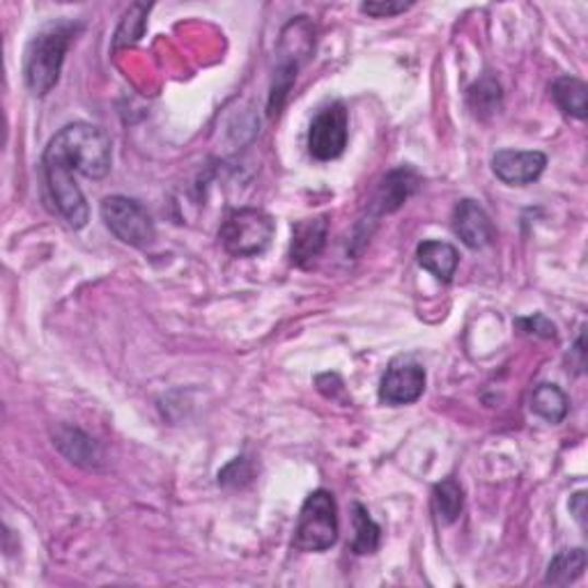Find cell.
Listing matches in <instances>:
<instances>
[{"label":"cell","mask_w":588,"mask_h":588,"mask_svg":"<svg viewBox=\"0 0 588 588\" xmlns=\"http://www.w3.org/2000/svg\"><path fill=\"white\" fill-rule=\"evenodd\" d=\"M419 187H421V177L414 168L400 166V168L391 170L387 177L381 179L377 196L373 200L375 216L398 212L404 202L419 191Z\"/></svg>","instance_id":"cell-12"},{"label":"cell","mask_w":588,"mask_h":588,"mask_svg":"<svg viewBox=\"0 0 588 588\" xmlns=\"http://www.w3.org/2000/svg\"><path fill=\"white\" fill-rule=\"evenodd\" d=\"M416 260L437 281L450 283V281H454V277H456V271H458L460 254H458V248L454 244L427 239V242L419 244V248H416Z\"/></svg>","instance_id":"cell-14"},{"label":"cell","mask_w":588,"mask_h":588,"mask_svg":"<svg viewBox=\"0 0 588 588\" xmlns=\"http://www.w3.org/2000/svg\"><path fill=\"white\" fill-rule=\"evenodd\" d=\"M354 538L350 542V548L354 554L366 556L377 552L379 540H381V529L377 527L375 519L371 517V513L366 510V506L354 504Z\"/></svg>","instance_id":"cell-20"},{"label":"cell","mask_w":588,"mask_h":588,"mask_svg":"<svg viewBox=\"0 0 588 588\" xmlns=\"http://www.w3.org/2000/svg\"><path fill=\"white\" fill-rule=\"evenodd\" d=\"M277 223L267 212L256 208H242L225 216L221 225V244L235 258L262 256L274 239Z\"/></svg>","instance_id":"cell-5"},{"label":"cell","mask_w":588,"mask_h":588,"mask_svg":"<svg viewBox=\"0 0 588 588\" xmlns=\"http://www.w3.org/2000/svg\"><path fill=\"white\" fill-rule=\"evenodd\" d=\"M44 154L56 156L90 179H102L110 173V139L95 125H67L54 136Z\"/></svg>","instance_id":"cell-1"},{"label":"cell","mask_w":588,"mask_h":588,"mask_svg":"<svg viewBox=\"0 0 588 588\" xmlns=\"http://www.w3.org/2000/svg\"><path fill=\"white\" fill-rule=\"evenodd\" d=\"M338 540V506L333 494L315 490L306 496L294 527L292 548L297 552H327Z\"/></svg>","instance_id":"cell-4"},{"label":"cell","mask_w":588,"mask_h":588,"mask_svg":"<svg viewBox=\"0 0 588 588\" xmlns=\"http://www.w3.org/2000/svg\"><path fill=\"white\" fill-rule=\"evenodd\" d=\"M148 12H150V5H141V3H136V5L129 8V12L125 14L122 24H120V28L116 33V49L127 47V44H133V42H139L143 37Z\"/></svg>","instance_id":"cell-22"},{"label":"cell","mask_w":588,"mask_h":588,"mask_svg":"<svg viewBox=\"0 0 588 588\" xmlns=\"http://www.w3.org/2000/svg\"><path fill=\"white\" fill-rule=\"evenodd\" d=\"M42 166H44V177H47V187L51 191V198L56 202L58 212L62 214V219L70 223L74 231L85 228L90 210H87L85 196L74 179V170L51 154H44Z\"/></svg>","instance_id":"cell-8"},{"label":"cell","mask_w":588,"mask_h":588,"mask_svg":"<svg viewBox=\"0 0 588 588\" xmlns=\"http://www.w3.org/2000/svg\"><path fill=\"white\" fill-rule=\"evenodd\" d=\"M467 102H469L471 113L479 120L492 118L494 113L502 110V102H504V93H502L499 81L492 79V77H483L481 81H477L469 87Z\"/></svg>","instance_id":"cell-16"},{"label":"cell","mask_w":588,"mask_h":588,"mask_svg":"<svg viewBox=\"0 0 588 588\" xmlns=\"http://www.w3.org/2000/svg\"><path fill=\"white\" fill-rule=\"evenodd\" d=\"M552 97L556 106L577 120H584L588 113V85L575 77H561L552 85Z\"/></svg>","instance_id":"cell-15"},{"label":"cell","mask_w":588,"mask_h":588,"mask_svg":"<svg viewBox=\"0 0 588 588\" xmlns=\"http://www.w3.org/2000/svg\"><path fill=\"white\" fill-rule=\"evenodd\" d=\"M435 513L442 525H454L464 510V492L456 479H446L433 490Z\"/></svg>","instance_id":"cell-18"},{"label":"cell","mask_w":588,"mask_h":588,"mask_svg":"<svg viewBox=\"0 0 588 588\" xmlns=\"http://www.w3.org/2000/svg\"><path fill=\"white\" fill-rule=\"evenodd\" d=\"M548 156L538 150H499L492 156V170L508 187H527L545 173Z\"/></svg>","instance_id":"cell-10"},{"label":"cell","mask_w":588,"mask_h":588,"mask_svg":"<svg viewBox=\"0 0 588 588\" xmlns=\"http://www.w3.org/2000/svg\"><path fill=\"white\" fill-rule=\"evenodd\" d=\"M350 139V116L343 102L318 110L308 129V152L315 162H333L343 156Z\"/></svg>","instance_id":"cell-7"},{"label":"cell","mask_w":588,"mask_h":588,"mask_svg":"<svg viewBox=\"0 0 588 588\" xmlns=\"http://www.w3.org/2000/svg\"><path fill=\"white\" fill-rule=\"evenodd\" d=\"M102 219L106 228L116 235L120 242L145 248L154 242V223L148 210L131 198L125 196H108L102 200Z\"/></svg>","instance_id":"cell-6"},{"label":"cell","mask_w":588,"mask_h":588,"mask_svg":"<svg viewBox=\"0 0 588 588\" xmlns=\"http://www.w3.org/2000/svg\"><path fill=\"white\" fill-rule=\"evenodd\" d=\"M584 571H586V550L581 548L563 550L552 558L545 581L552 586H568L577 581L584 575Z\"/></svg>","instance_id":"cell-19"},{"label":"cell","mask_w":588,"mask_h":588,"mask_svg":"<svg viewBox=\"0 0 588 588\" xmlns=\"http://www.w3.org/2000/svg\"><path fill=\"white\" fill-rule=\"evenodd\" d=\"M571 510H573V515H575L577 522H579L581 527H586V492H577V494L573 496Z\"/></svg>","instance_id":"cell-25"},{"label":"cell","mask_w":588,"mask_h":588,"mask_svg":"<svg viewBox=\"0 0 588 588\" xmlns=\"http://www.w3.org/2000/svg\"><path fill=\"white\" fill-rule=\"evenodd\" d=\"M315 44L313 35V24L306 16H299L290 21V24L281 33L279 42V64L274 72V83H271V95H269V116H279L297 72L302 70V64L308 60Z\"/></svg>","instance_id":"cell-3"},{"label":"cell","mask_w":588,"mask_h":588,"mask_svg":"<svg viewBox=\"0 0 588 588\" xmlns=\"http://www.w3.org/2000/svg\"><path fill=\"white\" fill-rule=\"evenodd\" d=\"M77 26L72 21H58L47 28H42L28 44L24 58V79L26 87L35 97H47L56 87L64 54L77 37Z\"/></svg>","instance_id":"cell-2"},{"label":"cell","mask_w":588,"mask_h":588,"mask_svg":"<svg viewBox=\"0 0 588 588\" xmlns=\"http://www.w3.org/2000/svg\"><path fill=\"white\" fill-rule=\"evenodd\" d=\"M531 410L548 423H561L568 416V396L556 384H540L531 396Z\"/></svg>","instance_id":"cell-17"},{"label":"cell","mask_w":588,"mask_h":588,"mask_svg":"<svg viewBox=\"0 0 588 588\" xmlns=\"http://www.w3.org/2000/svg\"><path fill=\"white\" fill-rule=\"evenodd\" d=\"M423 391H425V368L419 364V361L402 356V358H396L387 368V373H384L381 387H379V400L391 407L412 404L423 396Z\"/></svg>","instance_id":"cell-9"},{"label":"cell","mask_w":588,"mask_h":588,"mask_svg":"<svg viewBox=\"0 0 588 588\" xmlns=\"http://www.w3.org/2000/svg\"><path fill=\"white\" fill-rule=\"evenodd\" d=\"M517 327H522V331H527V333H538L542 338H554L556 336V327L548 318H542V315H533V318L517 320Z\"/></svg>","instance_id":"cell-24"},{"label":"cell","mask_w":588,"mask_h":588,"mask_svg":"<svg viewBox=\"0 0 588 588\" xmlns=\"http://www.w3.org/2000/svg\"><path fill=\"white\" fill-rule=\"evenodd\" d=\"M329 237V216L304 219L292 225V246L290 260L297 267H308L310 260L318 258Z\"/></svg>","instance_id":"cell-13"},{"label":"cell","mask_w":588,"mask_h":588,"mask_svg":"<svg viewBox=\"0 0 588 588\" xmlns=\"http://www.w3.org/2000/svg\"><path fill=\"white\" fill-rule=\"evenodd\" d=\"M454 233L462 239L464 246L471 251H481V248L490 246L496 237L494 225L487 216V212L479 205L477 200H460L454 212Z\"/></svg>","instance_id":"cell-11"},{"label":"cell","mask_w":588,"mask_h":588,"mask_svg":"<svg viewBox=\"0 0 588 588\" xmlns=\"http://www.w3.org/2000/svg\"><path fill=\"white\" fill-rule=\"evenodd\" d=\"M56 444L62 454L77 464H93L95 460H99V446L95 444V439H90L87 435L79 433V430L62 427L56 435Z\"/></svg>","instance_id":"cell-21"},{"label":"cell","mask_w":588,"mask_h":588,"mask_svg":"<svg viewBox=\"0 0 588 588\" xmlns=\"http://www.w3.org/2000/svg\"><path fill=\"white\" fill-rule=\"evenodd\" d=\"M410 8H412V3H396V0H391V3H364L361 5V12L368 14V16H375V19H384V16L402 14Z\"/></svg>","instance_id":"cell-23"}]
</instances>
